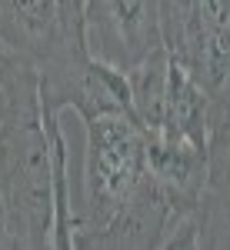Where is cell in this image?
<instances>
[{"label":"cell","mask_w":230,"mask_h":250,"mask_svg":"<svg viewBox=\"0 0 230 250\" xmlns=\"http://www.w3.org/2000/svg\"><path fill=\"white\" fill-rule=\"evenodd\" d=\"M84 167L77 184V237L74 247L100 233L150 180L147 130L127 110L84 117Z\"/></svg>","instance_id":"cell-1"},{"label":"cell","mask_w":230,"mask_h":250,"mask_svg":"<svg viewBox=\"0 0 230 250\" xmlns=\"http://www.w3.org/2000/svg\"><path fill=\"white\" fill-rule=\"evenodd\" d=\"M164 47L210 97V134L230 127V0H160Z\"/></svg>","instance_id":"cell-2"},{"label":"cell","mask_w":230,"mask_h":250,"mask_svg":"<svg viewBox=\"0 0 230 250\" xmlns=\"http://www.w3.org/2000/svg\"><path fill=\"white\" fill-rule=\"evenodd\" d=\"M84 47L94 60H104L124 74L134 70L164 47L160 0H87Z\"/></svg>","instance_id":"cell-3"},{"label":"cell","mask_w":230,"mask_h":250,"mask_svg":"<svg viewBox=\"0 0 230 250\" xmlns=\"http://www.w3.org/2000/svg\"><path fill=\"white\" fill-rule=\"evenodd\" d=\"M0 47L47 70L87 50L67 34L60 0H0Z\"/></svg>","instance_id":"cell-4"},{"label":"cell","mask_w":230,"mask_h":250,"mask_svg":"<svg viewBox=\"0 0 230 250\" xmlns=\"http://www.w3.org/2000/svg\"><path fill=\"white\" fill-rule=\"evenodd\" d=\"M197 250H230V127L210 134V177L197 207Z\"/></svg>","instance_id":"cell-5"},{"label":"cell","mask_w":230,"mask_h":250,"mask_svg":"<svg viewBox=\"0 0 230 250\" xmlns=\"http://www.w3.org/2000/svg\"><path fill=\"white\" fill-rule=\"evenodd\" d=\"M157 134L187 137L210 147V97L193 80V74L170 57V83L164 104V124Z\"/></svg>","instance_id":"cell-6"},{"label":"cell","mask_w":230,"mask_h":250,"mask_svg":"<svg viewBox=\"0 0 230 250\" xmlns=\"http://www.w3.org/2000/svg\"><path fill=\"white\" fill-rule=\"evenodd\" d=\"M127 80H130V110H134L137 124L147 134H157L164 124V104H167V83H170L167 47L153 50L144 63L127 70Z\"/></svg>","instance_id":"cell-7"},{"label":"cell","mask_w":230,"mask_h":250,"mask_svg":"<svg viewBox=\"0 0 230 250\" xmlns=\"http://www.w3.org/2000/svg\"><path fill=\"white\" fill-rule=\"evenodd\" d=\"M0 250H14V240H10V220H7V200H3V187H0Z\"/></svg>","instance_id":"cell-8"},{"label":"cell","mask_w":230,"mask_h":250,"mask_svg":"<svg viewBox=\"0 0 230 250\" xmlns=\"http://www.w3.org/2000/svg\"><path fill=\"white\" fill-rule=\"evenodd\" d=\"M0 107H3V87H0Z\"/></svg>","instance_id":"cell-9"}]
</instances>
